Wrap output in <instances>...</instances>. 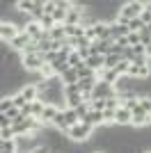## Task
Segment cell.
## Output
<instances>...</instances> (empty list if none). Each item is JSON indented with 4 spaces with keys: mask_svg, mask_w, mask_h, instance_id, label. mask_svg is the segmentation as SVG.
<instances>
[{
    "mask_svg": "<svg viewBox=\"0 0 151 153\" xmlns=\"http://www.w3.org/2000/svg\"><path fill=\"white\" fill-rule=\"evenodd\" d=\"M94 130L96 128H92V126H87V123H76V126H71L69 128V140L73 142V144H87L89 140H92V135H94Z\"/></svg>",
    "mask_w": 151,
    "mask_h": 153,
    "instance_id": "1",
    "label": "cell"
},
{
    "mask_svg": "<svg viewBox=\"0 0 151 153\" xmlns=\"http://www.w3.org/2000/svg\"><path fill=\"white\" fill-rule=\"evenodd\" d=\"M142 12H144V0H128V2L121 5L119 16L126 21H133V19H140Z\"/></svg>",
    "mask_w": 151,
    "mask_h": 153,
    "instance_id": "2",
    "label": "cell"
},
{
    "mask_svg": "<svg viewBox=\"0 0 151 153\" xmlns=\"http://www.w3.org/2000/svg\"><path fill=\"white\" fill-rule=\"evenodd\" d=\"M46 64L44 53H34V55H23V69L28 73H39Z\"/></svg>",
    "mask_w": 151,
    "mask_h": 153,
    "instance_id": "3",
    "label": "cell"
},
{
    "mask_svg": "<svg viewBox=\"0 0 151 153\" xmlns=\"http://www.w3.org/2000/svg\"><path fill=\"white\" fill-rule=\"evenodd\" d=\"M21 27L12 21H0V41H7V44H12L14 39L21 34Z\"/></svg>",
    "mask_w": 151,
    "mask_h": 153,
    "instance_id": "4",
    "label": "cell"
},
{
    "mask_svg": "<svg viewBox=\"0 0 151 153\" xmlns=\"http://www.w3.org/2000/svg\"><path fill=\"white\" fill-rule=\"evenodd\" d=\"M114 126H119V128L133 126V112L128 108H124V105L119 110H114Z\"/></svg>",
    "mask_w": 151,
    "mask_h": 153,
    "instance_id": "5",
    "label": "cell"
},
{
    "mask_svg": "<svg viewBox=\"0 0 151 153\" xmlns=\"http://www.w3.org/2000/svg\"><path fill=\"white\" fill-rule=\"evenodd\" d=\"M151 126V114H147L142 108L133 110V128H149Z\"/></svg>",
    "mask_w": 151,
    "mask_h": 153,
    "instance_id": "6",
    "label": "cell"
},
{
    "mask_svg": "<svg viewBox=\"0 0 151 153\" xmlns=\"http://www.w3.org/2000/svg\"><path fill=\"white\" fill-rule=\"evenodd\" d=\"M114 94H117L114 87H112V85H108V82H103V80H99L96 87H94V91H92L94 98H110V96H114Z\"/></svg>",
    "mask_w": 151,
    "mask_h": 153,
    "instance_id": "7",
    "label": "cell"
},
{
    "mask_svg": "<svg viewBox=\"0 0 151 153\" xmlns=\"http://www.w3.org/2000/svg\"><path fill=\"white\" fill-rule=\"evenodd\" d=\"M30 44H32L30 34H28V32L23 30V32H21V34H19L16 39H14V41H12L9 46H12V51H16V53H23V51H25V48H28Z\"/></svg>",
    "mask_w": 151,
    "mask_h": 153,
    "instance_id": "8",
    "label": "cell"
},
{
    "mask_svg": "<svg viewBox=\"0 0 151 153\" xmlns=\"http://www.w3.org/2000/svg\"><path fill=\"white\" fill-rule=\"evenodd\" d=\"M82 123H87V126H92V128H101V126H105V117H103V112L92 110V112L82 119Z\"/></svg>",
    "mask_w": 151,
    "mask_h": 153,
    "instance_id": "9",
    "label": "cell"
},
{
    "mask_svg": "<svg viewBox=\"0 0 151 153\" xmlns=\"http://www.w3.org/2000/svg\"><path fill=\"white\" fill-rule=\"evenodd\" d=\"M108 25H110V37H112V41H117V39H121V37H128V34H131L128 25H121V23H117V21L108 23Z\"/></svg>",
    "mask_w": 151,
    "mask_h": 153,
    "instance_id": "10",
    "label": "cell"
},
{
    "mask_svg": "<svg viewBox=\"0 0 151 153\" xmlns=\"http://www.w3.org/2000/svg\"><path fill=\"white\" fill-rule=\"evenodd\" d=\"M25 32L30 34L32 41H39V39L44 37V32H46V30L41 27V23H39V21H30V23L25 25Z\"/></svg>",
    "mask_w": 151,
    "mask_h": 153,
    "instance_id": "11",
    "label": "cell"
},
{
    "mask_svg": "<svg viewBox=\"0 0 151 153\" xmlns=\"http://www.w3.org/2000/svg\"><path fill=\"white\" fill-rule=\"evenodd\" d=\"M85 66L99 73V71H103V69H105V57H101V55H92V57H87V59H85Z\"/></svg>",
    "mask_w": 151,
    "mask_h": 153,
    "instance_id": "12",
    "label": "cell"
},
{
    "mask_svg": "<svg viewBox=\"0 0 151 153\" xmlns=\"http://www.w3.org/2000/svg\"><path fill=\"white\" fill-rule=\"evenodd\" d=\"M99 80H103V82H108V85L114 87V82L119 80V73L114 69H103V71H99Z\"/></svg>",
    "mask_w": 151,
    "mask_h": 153,
    "instance_id": "13",
    "label": "cell"
},
{
    "mask_svg": "<svg viewBox=\"0 0 151 153\" xmlns=\"http://www.w3.org/2000/svg\"><path fill=\"white\" fill-rule=\"evenodd\" d=\"M94 32H96V39H101V41L112 39V37H110V25H108V23H103V21H99V23L94 25Z\"/></svg>",
    "mask_w": 151,
    "mask_h": 153,
    "instance_id": "14",
    "label": "cell"
},
{
    "mask_svg": "<svg viewBox=\"0 0 151 153\" xmlns=\"http://www.w3.org/2000/svg\"><path fill=\"white\" fill-rule=\"evenodd\" d=\"M21 94L28 98V103H32V101H37V98H39V89H37V85H25L23 89H21Z\"/></svg>",
    "mask_w": 151,
    "mask_h": 153,
    "instance_id": "15",
    "label": "cell"
},
{
    "mask_svg": "<svg viewBox=\"0 0 151 153\" xmlns=\"http://www.w3.org/2000/svg\"><path fill=\"white\" fill-rule=\"evenodd\" d=\"M44 110H46V105L41 101H32L30 103V117L32 119H41V117H44Z\"/></svg>",
    "mask_w": 151,
    "mask_h": 153,
    "instance_id": "16",
    "label": "cell"
},
{
    "mask_svg": "<svg viewBox=\"0 0 151 153\" xmlns=\"http://www.w3.org/2000/svg\"><path fill=\"white\" fill-rule=\"evenodd\" d=\"M48 34H50V39H53V41H64V39H67V30H64V25H60V23H57V25L53 27Z\"/></svg>",
    "mask_w": 151,
    "mask_h": 153,
    "instance_id": "17",
    "label": "cell"
},
{
    "mask_svg": "<svg viewBox=\"0 0 151 153\" xmlns=\"http://www.w3.org/2000/svg\"><path fill=\"white\" fill-rule=\"evenodd\" d=\"M78 80H80V76H78V71H76V69H69L62 76V82L64 85H78Z\"/></svg>",
    "mask_w": 151,
    "mask_h": 153,
    "instance_id": "18",
    "label": "cell"
},
{
    "mask_svg": "<svg viewBox=\"0 0 151 153\" xmlns=\"http://www.w3.org/2000/svg\"><path fill=\"white\" fill-rule=\"evenodd\" d=\"M12 108H14V98H12V94H5V96H2V101H0V114L9 112Z\"/></svg>",
    "mask_w": 151,
    "mask_h": 153,
    "instance_id": "19",
    "label": "cell"
},
{
    "mask_svg": "<svg viewBox=\"0 0 151 153\" xmlns=\"http://www.w3.org/2000/svg\"><path fill=\"white\" fill-rule=\"evenodd\" d=\"M128 30H131V32H138V34H140V32L147 30V25L142 23V19H133V21H128Z\"/></svg>",
    "mask_w": 151,
    "mask_h": 153,
    "instance_id": "20",
    "label": "cell"
},
{
    "mask_svg": "<svg viewBox=\"0 0 151 153\" xmlns=\"http://www.w3.org/2000/svg\"><path fill=\"white\" fill-rule=\"evenodd\" d=\"M39 76H41V80H50V78H55V69H53V64H44V69L39 71Z\"/></svg>",
    "mask_w": 151,
    "mask_h": 153,
    "instance_id": "21",
    "label": "cell"
},
{
    "mask_svg": "<svg viewBox=\"0 0 151 153\" xmlns=\"http://www.w3.org/2000/svg\"><path fill=\"white\" fill-rule=\"evenodd\" d=\"M12 98H14V108H19V110H23L25 105H28V98H25L21 91H14L12 94Z\"/></svg>",
    "mask_w": 151,
    "mask_h": 153,
    "instance_id": "22",
    "label": "cell"
},
{
    "mask_svg": "<svg viewBox=\"0 0 151 153\" xmlns=\"http://www.w3.org/2000/svg\"><path fill=\"white\" fill-rule=\"evenodd\" d=\"M121 62L119 55H114V53H110V55H105V69H117V64Z\"/></svg>",
    "mask_w": 151,
    "mask_h": 153,
    "instance_id": "23",
    "label": "cell"
},
{
    "mask_svg": "<svg viewBox=\"0 0 151 153\" xmlns=\"http://www.w3.org/2000/svg\"><path fill=\"white\" fill-rule=\"evenodd\" d=\"M117 73H119V78H124V76H128V71H131V62H126V59H121L119 64H117Z\"/></svg>",
    "mask_w": 151,
    "mask_h": 153,
    "instance_id": "24",
    "label": "cell"
},
{
    "mask_svg": "<svg viewBox=\"0 0 151 153\" xmlns=\"http://www.w3.org/2000/svg\"><path fill=\"white\" fill-rule=\"evenodd\" d=\"M2 140H16V135H14L12 128H0V142Z\"/></svg>",
    "mask_w": 151,
    "mask_h": 153,
    "instance_id": "25",
    "label": "cell"
},
{
    "mask_svg": "<svg viewBox=\"0 0 151 153\" xmlns=\"http://www.w3.org/2000/svg\"><path fill=\"white\" fill-rule=\"evenodd\" d=\"M140 44H142V46H149V44H151V32H149V30L140 32Z\"/></svg>",
    "mask_w": 151,
    "mask_h": 153,
    "instance_id": "26",
    "label": "cell"
},
{
    "mask_svg": "<svg viewBox=\"0 0 151 153\" xmlns=\"http://www.w3.org/2000/svg\"><path fill=\"white\" fill-rule=\"evenodd\" d=\"M128 46H140V34L138 32H131V34H128Z\"/></svg>",
    "mask_w": 151,
    "mask_h": 153,
    "instance_id": "27",
    "label": "cell"
},
{
    "mask_svg": "<svg viewBox=\"0 0 151 153\" xmlns=\"http://www.w3.org/2000/svg\"><path fill=\"white\" fill-rule=\"evenodd\" d=\"M69 94H80L78 85H64V96H69Z\"/></svg>",
    "mask_w": 151,
    "mask_h": 153,
    "instance_id": "28",
    "label": "cell"
},
{
    "mask_svg": "<svg viewBox=\"0 0 151 153\" xmlns=\"http://www.w3.org/2000/svg\"><path fill=\"white\" fill-rule=\"evenodd\" d=\"M0 128H12V119H7V114H0Z\"/></svg>",
    "mask_w": 151,
    "mask_h": 153,
    "instance_id": "29",
    "label": "cell"
},
{
    "mask_svg": "<svg viewBox=\"0 0 151 153\" xmlns=\"http://www.w3.org/2000/svg\"><path fill=\"white\" fill-rule=\"evenodd\" d=\"M140 19H142V23H144V25H149V23H151V12H147V9H144Z\"/></svg>",
    "mask_w": 151,
    "mask_h": 153,
    "instance_id": "30",
    "label": "cell"
},
{
    "mask_svg": "<svg viewBox=\"0 0 151 153\" xmlns=\"http://www.w3.org/2000/svg\"><path fill=\"white\" fill-rule=\"evenodd\" d=\"M147 57H149V62H151V44L147 46Z\"/></svg>",
    "mask_w": 151,
    "mask_h": 153,
    "instance_id": "31",
    "label": "cell"
},
{
    "mask_svg": "<svg viewBox=\"0 0 151 153\" xmlns=\"http://www.w3.org/2000/svg\"><path fill=\"white\" fill-rule=\"evenodd\" d=\"M144 153H151V149H147V151H144Z\"/></svg>",
    "mask_w": 151,
    "mask_h": 153,
    "instance_id": "32",
    "label": "cell"
},
{
    "mask_svg": "<svg viewBox=\"0 0 151 153\" xmlns=\"http://www.w3.org/2000/svg\"><path fill=\"white\" fill-rule=\"evenodd\" d=\"M0 153H7V151H0Z\"/></svg>",
    "mask_w": 151,
    "mask_h": 153,
    "instance_id": "33",
    "label": "cell"
}]
</instances>
